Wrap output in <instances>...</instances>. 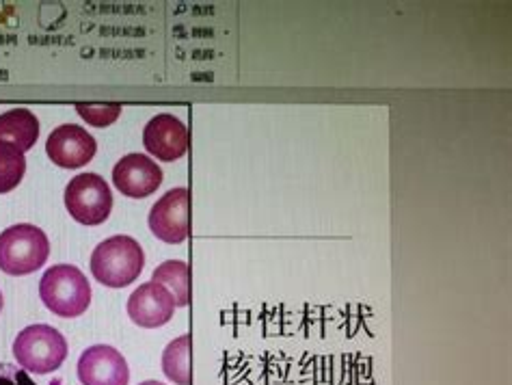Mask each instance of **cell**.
I'll return each mask as SVG.
<instances>
[{"label":"cell","mask_w":512,"mask_h":385,"mask_svg":"<svg viewBox=\"0 0 512 385\" xmlns=\"http://www.w3.org/2000/svg\"><path fill=\"white\" fill-rule=\"evenodd\" d=\"M145 267L143 247L132 236H111L91 254V273L102 286L126 288Z\"/></svg>","instance_id":"1"},{"label":"cell","mask_w":512,"mask_h":385,"mask_svg":"<svg viewBox=\"0 0 512 385\" xmlns=\"http://www.w3.org/2000/svg\"><path fill=\"white\" fill-rule=\"evenodd\" d=\"M39 297L55 316L76 318L91 305V286L74 264H57L39 282Z\"/></svg>","instance_id":"2"},{"label":"cell","mask_w":512,"mask_h":385,"mask_svg":"<svg viewBox=\"0 0 512 385\" xmlns=\"http://www.w3.org/2000/svg\"><path fill=\"white\" fill-rule=\"evenodd\" d=\"M48 256V236L37 225L18 223L0 234V271L7 275H31L44 267Z\"/></svg>","instance_id":"3"},{"label":"cell","mask_w":512,"mask_h":385,"mask_svg":"<svg viewBox=\"0 0 512 385\" xmlns=\"http://www.w3.org/2000/svg\"><path fill=\"white\" fill-rule=\"evenodd\" d=\"M18 366L33 375H48L61 368L67 357V342L55 327L31 325L13 342Z\"/></svg>","instance_id":"4"},{"label":"cell","mask_w":512,"mask_h":385,"mask_svg":"<svg viewBox=\"0 0 512 385\" xmlns=\"http://www.w3.org/2000/svg\"><path fill=\"white\" fill-rule=\"evenodd\" d=\"M65 206L83 225H100L113 210L111 187L98 174H80L65 189Z\"/></svg>","instance_id":"5"},{"label":"cell","mask_w":512,"mask_h":385,"mask_svg":"<svg viewBox=\"0 0 512 385\" xmlns=\"http://www.w3.org/2000/svg\"><path fill=\"white\" fill-rule=\"evenodd\" d=\"M78 379L83 385H128L130 368L117 349L96 344L80 355Z\"/></svg>","instance_id":"6"},{"label":"cell","mask_w":512,"mask_h":385,"mask_svg":"<svg viewBox=\"0 0 512 385\" xmlns=\"http://www.w3.org/2000/svg\"><path fill=\"white\" fill-rule=\"evenodd\" d=\"M96 150V139H93L85 128L74 124H65L57 130H52V135L46 143V154L50 156V161L63 169L85 167L93 161Z\"/></svg>","instance_id":"7"},{"label":"cell","mask_w":512,"mask_h":385,"mask_svg":"<svg viewBox=\"0 0 512 385\" xmlns=\"http://www.w3.org/2000/svg\"><path fill=\"white\" fill-rule=\"evenodd\" d=\"M150 230L169 245H180L188 236V191L184 187L165 193L152 206Z\"/></svg>","instance_id":"8"},{"label":"cell","mask_w":512,"mask_h":385,"mask_svg":"<svg viewBox=\"0 0 512 385\" xmlns=\"http://www.w3.org/2000/svg\"><path fill=\"white\" fill-rule=\"evenodd\" d=\"M113 184L121 195L143 199L156 193V189L163 184V169L150 156L128 154L113 167Z\"/></svg>","instance_id":"9"},{"label":"cell","mask_w":512,"mask_h":385,"mask_svg":"<svg viewBox=\"0 0 512 385\" xmlns=\"http://www.w3.org/2000/svg\"><path fill=\"white\" fill-rule=\"evenodd\" d=\"M143 145L158 161H180L188 150V130L182 119L169 113H160L145 126Z\"/></svg>","instance_id":"10"},{"label":"cell","mask_w":512,"mask_h":385,"mask_svg":"<svg viewBox=\"0 0 512 385\" xmlns=\"http://www.w3.org/2000/svg\"><path fill=\"white\" fill-rule=\"evenodd\" d=\"M175 312L171 292L156 282H147L132 292L128 299V316L134 325L156 329L167 325Z\"/></svg>","instance_id":"11"},{"label":"cell","mask_w":512,"mask_h":385,"mask_svg":"<svg viewBox=\"0 0 512 385\" xmlns=\"http://www.w3.org/2000/svg\"><path fill=\"white\" fill-rule=\"evenodd\" d=\"M39 139V122L29 109H11L0 115V141L29 152Z\"/></svg>","instance_id":"12"},{"label":"cell","mask_w":512,"mask_h":385,"mask_svg":"<svg viewBox=\"0 0 512 385\" xmlns=\"http://www.w3.org/2000/svg\"><path fill=\"white\" fill-rule=\"evenodd\" d=\"M188 351H191V336H180L167 344L163 353V373L175 385H191V368H188Z\"/></svg>","instance_id":"13"},{"label":"cell","mask_w":512,"mask_h":385,"mask_svg":"<svg viewBox=\"0 0 512 385\" xmlns=\"http://www.w3.org/2000/svg\"><path fill=\"white\" fill-rule=\"evenodd\" d=\"M152 282L165 286L175 301V308L188 305V267L182 260H169L154 271Z\"/></svg>","instance_id":"14"},{"label":"cell","mask_w":512,"mask_h":385,"mask_svg":"<svg viewBox=\"0 0 512 385\" xmlns=\"http://www.w3.org/2000/svg\"><path fill=\"white\" fill-rule=\"evenodd\" d=\"M26 171V158L16 145L0 141V195L18 187Z\"/></svg>","instance_id":"15"},{"label":"cell","mask_w":512,"mask_h":385,"mask_svg":"<svg viewBox=\"0 0 512 385\" xmlns=\"http://www.w3.org/2000/svg\"><path fill=\"white\" fill-rule=\"evenodd\" d=\"M76 111L87 124L96 128H106L117 122V117L121 115V104H76Z\"/></svg>","instance_id":"16"},{"label":"cell","mask_w":512,"mask_h":385,"mask_svg":"<svg viewBox=\"0 0 512 385\" xmlns=\"http://www.w3.org/2000/svg\"><path fill=\"white\" fill-rule=\"evenodd\" d=\"M0 385H37L24 368L0 362Z\"/></svg>","instance_id":"17"},{"label":"cell","mask_w":512,"mask_h":385,"mask_svg":"<svg viewBox=\"0 0 512 385\" xmlns=\"http://www.w3.org/2000/svg\"><path fill=\"white\" fill-rule=\"evenodd\" d=\"M141 385H163L160 381H145V383H141Z\"/></svg>","instance_id":"18"},{"label":"cell","mask_w":512,"mask_h":385,"mask_svg":"<svg viewBox=\"0 0 512 385\" xmlns=\"http://www.w3.org/2000/svg\"><path fill=\"white\" fill-rule=\"evenodd\" d=\"M3 305H5V299H3V292H0V312H3Z\"/></svg>","instance_id":"19"}]
</instances>
